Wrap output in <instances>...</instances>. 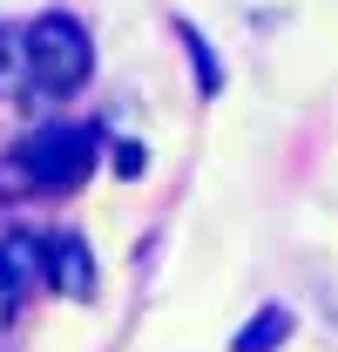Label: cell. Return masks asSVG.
Listing matches in <instances>:
<instances>
[{
    "label": "cell",
    "mask_w": 338,
    "mask_h": 352,
    "mask_svg": "<svg viewBox=\"0 0 338 352\" xmlns=\"http://www.w3.org/2000/svg\"><path fill=\"white\" fill-rule=\"evenodd\" d=\"M21 61H27L34 95H68V88L88 82L95 47H88V28L75 14H41V21H27V34H21Z\"/></svg>",
    "instance_id": "obj_1"
},
{
    "label": "cell",
    "mask_w": 338,
    "mask_h": 352,
    "mask_svg": "<svg viewBox=\"0 0 338 352\" xmlns=\"http://www.w3.org/2000/svg\"><path fill=\"white\" fill-rule=\"evenodd\" d=\"M21 170H27V183H41V190H75L95 170V129H82V122L34 129L21 142Z\"/></svg>",
    "instance_id": "obj_2"
},
{
    "label": "cell",
    "mask_w": 338,
    "mask_h": 352,
    "mask_svg": "<svg viewBox=\"0 0 338 352\" xmlns=\"http://www.w3.org/2000/svg\"><path fill=\"white\" fill-rule=\"evenodd\" d=\"M47 285L61 298H95V251H88L75 230L47 237Z\"/></svg>",
    "instance_id": "obj_3"
},
{
    "label": "cell",
    "mask_w": 338,
    "mask_h": 352,
    "mask_svg": "<svg viewBox=\"0 0 338 352\" xmlns=\"http://www.w3.org/2000/svg\"><path fill=\"white\" fill-rule=\"evenodd\" d=\"M291 325H297V318L284 305H264V311H251V325L230 339V352H278L284 339H291Z\"/></svg>",
    "instance_id": "obj_4"
},
{
    "label": "cell",
    "mask_w": 338,
    "mask_h": 352,
    "mask_svg": "<svg viewBox=\"0 0 338 352\" xmlns=\"http://www.w3.org/2000/svg\"><path fill=\"white\" fill-rule=\"evenodd\" d=\"M176 34H183V47H190V61H196V88H203V95H216V88H223V68H216V54H210V41H203V34H196V28H190V21H183V28H176Z\"/></svg>",
    "instance_id": "obj_5"
},
{
    "label": "cell",
    "mask_w": 338,
    "mask_h": 352,
    "mask_svg": "<svg viewBox=\"0 0 338 352\" xmlns=\"http://www.w3.org/2000/svg\"><path fill=\"white\" fill-rule=\"evenodd\" d=\"M109 163H115V176H142V170H149V149H142V142H115Z\"/></svg>",
    "instance_id": "obj_6"
},
{
    "label": "cell",
    "mask_w": 338,
    "mask_h": 352,
    "mask_svg": "<svg viewBox=\"0 0 338 352\" xmlns=\"http://www.w3.org/2000/svg\"><path fill=\"white\" fill-rule=\"evenodd\" d=\"M0 325H7V305H0Z\"/></svg>",
    "instance_id": "obj_7"
},
{
    "label": "cell",
    "mask_w": 338,
    "mask_h": 352,
    "mask_svg": "<svg viewBox=\"0 0 338 352\" xmlns=\"http://www.w3.org/2000/svg\"><path fill=\"white\" fill-rule=\"evenodd\" d=\"M0 54H7V41H0Z\"/></svg>",
    "instance_id": "obj_8"
}]
</instances>
